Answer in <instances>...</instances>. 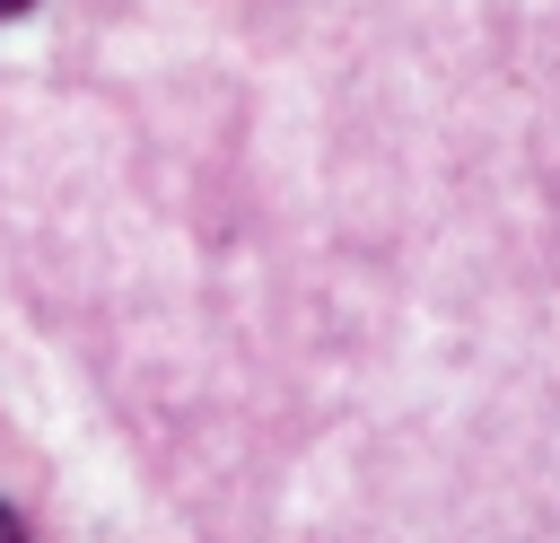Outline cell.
Masks as SVG:
<instances>
[{
    "label": "cell",
    "mask_w": 560,
    "mask_h": 543,
    "mask_svg": "<svg viewBox=\"0 0 560 543\" xmlns=\"http://www.w3.org/2000/svg\"><path fill=\"white\" fill-rule=\"evenodd\" d=\"M18 9H35V0H0V18H18Z\"/></svg>",
    "instance_id": "7a4b0ae2"
},
{
    "label": "cell",
    "mask_w": 560,
    "mask_h": 543,
    "mask_svg": "<svg viewBox=\"0 0 560 543\" xmlns=\"http://www.w3.org/2000/svg\"><path fill=\"white\" fill-rule=\"evenodd\" d=\"M0 543H26V525H18V508L0 499Z\"/></svg>",
    "instance_id": "6da1fadb"
}]
</instances>
